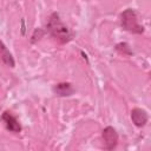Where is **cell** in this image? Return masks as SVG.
<instances>
[{"label": "cell", "instance_id": "cell-8", "mask_svg": "<svg viewBox=\"0 0 151 151\" xmlns=\"http://www.w3.org/2000/svg\"><path fill=\"white\" fill-rule=\"evenodd\" d=\"M116 48H117V51H119V52H122V53H124V54H131V50H130L129 45L125 44V42L118 44V45L116 46Z\"/></svg>", "mask_w": 151, "mask_h": 151}, {"label": "cell", "instance_id": "cell-2", "mask_svg": "<svg viewBox=\"0 0 151 151\" xmlns=\"http://www.w3.org/2000/svg\"><path fill=\"white\" fill-rule=\"evenodd\" d=\"M120 24L122 27L127 32L136 34H142L144 32V27L138 22L137 13L132 8H127L120 14Z\"/></svg>", "mask_w": 151, "mask_h": 151}, {"label": "cell", "instance_id": "cell-1", "mask_svg": "<svg viewBox=\"0 0 151 151\" xmlns=\"http://www.w3.org/2000/svg\"><path fill=\"white\" fill-rule=\"evenodd\" d=\"M47 32L51 34L52 38H54L60 44H66L72 39V33L68 29V27L60 20V17L58 13H52L48 18L47 25H46Z\"/></svg>", "mask_w": 151, "mask_h": 151}, {"label": "cell", "instance_id": "cell-5", "mask_svg": "<svg viewBox=\"0 0 151 151\" xmlns=\"http://www.w3.org/2000/svg\"><path fill=\"white\" fill-rule=\"evenodd\" d=\"M147 119H149V117H147L146 111H144L139 107H136L131 111V120L136 126L143 127L147 123Z\"/></svg>", "mask_w": 151, "mask_h": 151}, {"label": "cell", "instance_id": "cell-7", "mask_svg": "<svg viewBox=\"0 0 151 151\" xmlns=\"http://www.w3.org/2000/svg\"><path fill=\"white\" fill-rule=\"evenodd\" d=\"M0 57H1L2 61L8 67H14V59H13L12 54L9 53V51L7 50V47L4 45V42L1 40H0Z\"/></svg>", "mask_w": 151, "mask_h": 151}, {"label": "cell", "instance_id": "cell-3", "mask_svg": "<svg viewBox=\"0 0 151 151\" xmlns=\"http://www.w3.org/2000/svg\"><path fill=\"white\" fill-rule=\"evenodd\" d=\"M103 140L106 150H113L118 144V133L112 126H106L103 130Z\"/></svg>", "mask_w": 151, "mask_h": 151}, {"label": "cell", "instance_id": "cell-6", "mask_svg": "<svg viewBox=\"0 0 151 151\" xmlns=\"http://www.w3.org/2000/svg\"><path fill=\"white\" fill-rule=\"evenodd\" d=\"M53 92L59 97H68L74 93V88L70 83H58L53 86Z\"/></svg>", "mask_w": 151, "mask_h": 151}, {"label": "cell", "instance_id": "cell-4", "mask_svg": "<svg viewBox=\"0 0 151 151\" xmlns=\"http://www.w3.org/2000/svg\"><path fill=\"white\" fill-rule=\"evenodd\" d=\"M1 120L2 123L5 124L6 129L11 132H14V133H19L21 131V125L19 123V120L8 111L4 112L2 116H1Z\"/></svg>", "mask_w": 151, "mask_h": 151}]
</instances>
